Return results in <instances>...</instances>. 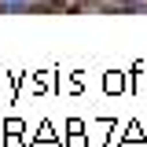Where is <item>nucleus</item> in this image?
Listing matches in <instances>:
<instances>
[{"label": "nucleus", "instance_id": "obj_1", "mask_svg": "<svg viewBox=\"0 0 147 147\" xmlns=\"http://www.w3.org/2000/svg\"><path fill=\"white\" fill-rule=\"evenodd\" d=\"M48 0H0V11H15V15H22V11H40Z\"/></svg>", "mask_w": 147, "mask_h": 147}, {"label": "nucleus", "instance_id": "obj_2", "mask_svg": "<svg viewBox=\"0 0 147 147\" xmlns=\"http://www.w3.org/2000/svg\"><path fill=\"white\" fill-rule=\"evenodd\" d=\"M118 7H132V4H144V0H114Z\"/></svg>", "mask_w": 147, "mask_h": 147}, {"label": "nucleus", "instance_id": "obj_3", "mask_svg": "<svg viewBox=\"0 0 147 147\" xmlns=\"http://www.w3.org/2000/svg\"><path fill=\"white\" fill-rule=\"evenodd\" d=\"M48 4H66V0H48Z\"/></svg>", "mask_w": 147, "mask_h": 147}]
</instances>
